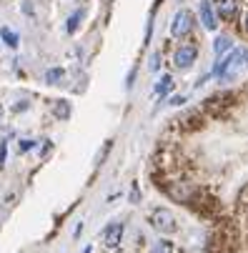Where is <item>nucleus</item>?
<instances>
[{
	"instance_id": "nucleus-1",
	"label": "nucleus",
	"mask_w": 248,
	"mask_h": 253,
	"mask_svg": "<svg viewBox=\"0 0 248 253\" xmlns=\"http://www.w3.org/2000/svg\"><path fill=\"white\" fill-rule=\"evenodd\" d=\"M246 58H248V50L246 48H233L228 55H223L216 68H213V73L221 78V81H233L238 78V73L246 68Z\"/></svg>"
},
{
	"instance_id": "nucleus-8",
	"label": "nucleus",
	"mask_w": 248,
	"mask_h": 253,
	"mask_svg": "<svg viewBox=\"0 0 248 253\" xmlns=\"http://www.w3.org/2000/svg\"><path fill=\"white\" fill-rule=\"evenodd\" d=\"M53 116L60 118V121H68L70 118V103L68 100H55L53 103Z\"/></svg>"
},
{
	"instance_id": "nucleus-13",
	"label": "nucleus",
	"mask_w": 248,
	"mask_h": 253,
	"mask_svg": "<svg viewBox=\"0 0 248 253\" xmlns=\"http://www.w3.org/2000/svg\"><path fill=\"white\" fill-rule=\"evenodd\" d=\"M63 76H65V70H63V68H50L48 73H45V83L55 85V83H60V81H63Z\"/></svg>"
},
{
	"instance_id": "nucleus-12",
	"label": "nucleus",
	"mask_w": 248,
	"mask_h": 253,
	"mask_svg": "<svg viewBox=\"0 0 248 253\" xmlns=\"http://www.w3.org/2000/svg\"><path fill=\"white\" fill-rule=\"evenodd\" d=\"M81 18H83V10H76L73 15L68 18V25H65V30H68V35H73L76 30H78V25H81Z\"/></svg>"
},
{
	"instance_id": "nucleus-16",
	"label": "nucleus",
	"mask_w": 248,
	"mask_h": 253,
	"mask_svg": "<svg viewBox=\"0 0 248 253\" xmlns=\"http://www.w3.org/2000/svg\"><path fill=\"white\" fill-rule=\"evenodd\" d=\"M35 146H38V140H23L20 146H18V153H28V151L35 148Z\"/></svg>"
},
{
	"instance_id": "nucleus-2",
	"label": "nucleus",
	"mask_w": 248,
	"mask_h": 253,
	"mask_svg": "<svg viewBox=\"0 0 248 253\" xmlns=\"http://www.w3.org/2000/svg\"><path fill=\"white\" fill-rule=\"evenodd\" d=\"M151 226L158 231V233H173L175 228H178V223H175V215L168 211V208H156L151 213Z\"/></svg>"
},
{
	"instance_id": "nucleus-5",
	"label": "nucleus",
	"mask_w": 248,
	"mask_h": 253,
	"mask_svg": "<svg viewBox=\"0 0 248 253\" xmlns=\"http://www.w3.org/2000/svg\"><path fill=\"white\" fill-rule=\"evenodd\" d=\"M123 223H108V226H105V231H103V243L105 246H108V248H116L121 241H123Z\"/></svg>"
},
{
	"instance_id": "nucleus-3",
	"label": "nucleus",
	"mask_w": 248,
	"mask_h": 253,
	"mask_svg": "<svg viewBox=\"0 0 248 253\" xmlns=\"http://www.w3.org/2000/svg\"><path fill=\"white\" fill-rule=\"evenodd\" d=\"M193 30V15L188 10H178L170 23V35L173 38H186V35H191Z\"/></svg>"
},
{
	"instance_id": "nucleus-14",
	"label": "nucleus",
	"mask_w": 248,
	"mask_h": 253,
	"mask_svg": "<svg viewBox=\"0 0 248 253\" xmlns=\"http://www.w3.org/2000/svg\"><path fill=\"white\" fill-rule=\"evenodd\" d=\"M151 253H173V243H170V241H158V243L151 248Z\"/></svg>"
},
{
	"instance_id": "nucleus-4",
	"label": "nucleus",
	"mask_w": 248,
	"mask_h": 253,
	"mask_svg": "<svg viewBox=\"0 0 248 253\" xmlns=\"http://www.w3.org/2000/svg\"><path fill=\"white\" fill-rule=\"evenodd\" d=\"M198 58V48L196 45H181L178 50L173 53V65L178 68V70H188Z\"/></svg>"
},
{
	"instance_id": "nucleus-7",
	"label": "nucleus",
	"mask_w": 248,
	"mask_h": 253,
	"mask_svg": "<svg viewBox=\"0 0 248 253\" xmlns=\"http://www.w3.org/2000/svg\"><path fill=\"white\" fill-rule=\"evenodd\" d=\"M216 8H218V15L223 20H236V15H238V0H216Z\"/></svg>"
},
{
	"instance_id": "nucleus-11",
	"label": "nucleus",
	"mask_w": 248,
	"mask_h": 253,
	"mask_svg": "<svg viewBox=\"0 0 248 253\" xmlns=\"http://www.w3.org/2000/svg\"><path fill=\"white\" fill-rule=\"evenodd\" d=\"M0 38H3V41H5V45H10V48H18V41H20L10 28H0Z\"/></svg>"
},
{
	"instance_id": "nucleus-18",
	"label": "nucleus",
	"mask_w": 248,
	"mask_h": 253,
	"mask_svg": "<svg viewBox=\"0 0 248 253\" xmlns=\"http://www.w3.org/2000/svg\"><path fill=\"white\" fill-rule=\"evenodd\" d=\"M151 70H158V53L151 58Z\"/></svg>"
},
{
	"instance_id": "nucleus-15",
	"label": "nucleus",
	"mask_w": 248,
	"mask_h": 253,
	"mask_svg": "<svg viewBox=\"0 0 248 253\" xmlns=\"http://www.w3.org/2000/svg\"><path fill=\"white\" fill-rule=\"evenodd\" d=\"M8 161V140H0V168Z\"/></svg>"
},
{
	"instance_id": "nucleus-6",
	"label": "nucleus",
	"mask_w": 248,
	"mask_h": 253,
	"mask_svg": "<svg viewBox=\"0 0 248 253\" xmlns=\"http://www.w3.org/2000/svg\"><path fill=\"white\" fill-rule=\"evenodd\" d=\"M201 20H203L206 30H216L218 28L216 13H213V8H210V0H201Z\"/></svg>"
},
{
	"instance_id": "nucleus-9",
	"label": "nucleus",
	"mask_w": 248,
	"mask_h": 253,
	"mask_svg": "<svg viewBox=\"0 0 248 253\" xmlns=\"http://www.w3.org/2000/svg\"><path fill=\"white\" fill-rule=\"evenodd\" d=\"M213 48H216V55H218V58H223V53H228V50L233 48V41L228 38V35H218Z\"/></svg>"
},
{
	"instance_id": "nucleus-10",
	"label": "nucleus",
	"mask_w": 248,
	"mask_h": 253,
	"mask_svg": "<svg viewBox=\"0 0 248 253\" xmlns=\"http://www.w3.org/2000/svg\"><path fill=\"white\" fill-rule=\"evenodd\" d=\"M170 90H173V78H170V76H163V78L156 83V95L163 98V95H168Z\"/></svg>"
},
{
	"instance_id": "nucleus-19",
	"label": "nucleus",
	"mask_w": 248,
	"mask_h": 253,
	"mask_svg": "<svg viewBox=\"0 0 248 253\" xmlns=\"http://www.w3.org/2000/svg\"><path fill=\"white\" fill-rule=\"evenodd\" d=\"M243 25H246V33H248V10H246V23Z\"/></svg>"
},
{
	"instance_id": "nucleus-17",
	"label": "nucleus",
	"mask_w": 248,
	"mask_h": 253,
	"mask_svg": "<svg viewBox=\"0 0 248 253\" xmlns=\"http://www.w3.org/2000/svg\"><path fill=\"white\" fill-rule=\"evenodd\" d=\"M186 103V98L183 95H175V98H170V105H183Z\"/></svg>"
}]
</instances>
